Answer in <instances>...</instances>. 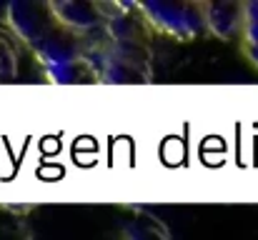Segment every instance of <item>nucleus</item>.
Returning a JSON list of instances; mask_svg holds the SVG:
<instances>
[{
  "label": "nucleus",
  "instance_id": "f257e3e1",
  "mask_svg": "<svg viewBox=\"0 0 258 240\" xmlns=\"http://www.w3.org/2000/svg\"><path fill=\"white\" fill-rule=\"evenodd\" d=\"M151 28L138 13V5L120 3V10L103 28L98 83H151L153 80Z\"/></svg>",
  "mask_w": 258,
  "mask_h": 240
},
{
  "label": "nucleus",
  "instance_id": "f03ea898",
  "mask_svg": "<svg viewBox=\"0 0 258 240\" xmlns=\"http://www.w3.org/2000/svg\"><path fill=\"white\" fill-rule=\"evenodd\" d=\"M141 18L151 33H163L175 40H198L206 35V3H143Z\"/></svg>",
  "mask_w": 258,
  "mask_h": 240
},
{
  "label": "nucleus",
  "instance_id": "7ed1b4c3",
  "mask_svg": "<svg viewBox=\"0 0 258 240\" xmlns=\"http://www.w3.org/2000/svg\"><path fill=\"white\" fill-rule=\"evenodd\" d=\"M8 30L20 45L38 53L60 28L48 10V3H13L8 8Z\"/></svg>",
  "mask_w": 258,
  "mask_h": 240
},
{
  "label": "nucleus",
  "instance_id": "20e7f679",
  "mask_svg": "<svg viewBox=\"0 0 258 240\" xmlns=\"http://www.w3.org/2000/svg\"><path fill=\"white\" fill-rule=\"evenodd\" d=\"M48 10L55 18V23L60 25V30H66L76 38H86V35H93L105 28V15H103L100 3L55 0V3H48Z\"/></svg>",
  "mask_w": 258,
  "mask_h": 240
},
{
  "label": "nucleus",
  "instance_id": "39448f33",
  "mask_svg": "<svg viewBox=\"0 0 258 240\" xmlns=\"http://www.w3.org/2000/svg\"><path fill=\"white\" fill-rule=\"evenodd\" d=\"M246 3H206V33L218 40L241 38Z\"/></svg>",
  "mask_w": 258,
  "mask_h": 240
},
{
  "label": "nucleus",
  "instance_id": "423d86ee",
  "mask_svg": "<svg viewBox=\"0 0 258 240\" xmlns=\"http://www.w3.org/2000/svg\"><path fill=\"white\" fill-rule=\"evenodd\" d=\"M125 240H173L171 230L166 228V223L148 213V210H138L128 225H125Z\"/></svg>",
  "mask_w": 258,
  "mask_h": 240
},
{
  "label": "nucleus",
  "instance_id": "0eeeda50",
  "mask_svg": "<svg viewBox=\"0 0 258 240\" xmlns=\"http://www.w3.org/2000/svg\"><path fill=\"white\" fill-rule=\"evenodd\" d=\"M20 43L8 30V25H0V83H10L18 75L20 68Z\"/></svg>",
  "mask_w": 258,
  "mask_h": 240
},
{
  "label": "nucleus",
  "instance_id": "6e6552de",
  "mask_svg": "<svg viewBox=\"0 0 258 240\" xmlns=\"http://www.w3.org/2000/svg\"><path fill=\"white\" fill-rule=\"evenodd\" d=\"M241 43L248 63L258 70V0L246 3L243 10V30H241Z\"/></svg>",
  "mask_w": 258,
  "mask_h": 240
}]
</instances>
